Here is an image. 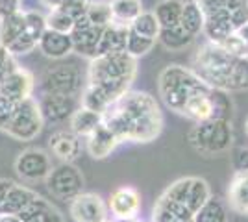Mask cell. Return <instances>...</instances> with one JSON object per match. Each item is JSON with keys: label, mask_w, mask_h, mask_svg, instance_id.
Returning <instances> with one entry per match:
<instances>
[{"label": "cell", "mask_w": 248, "mask_h": 222, "mask_svg": "<svg viewBox=\"0 0 248 222\" xmlns=\"http://www.w3.org/2000/svg\"><path fill=\"white\" fill-rule=\"evenodd\" d=\"M191 69L206 85L226 93L248 91V58H237L207 41L193 56Z\"/></svg>", "instance_id": "6da1fadb"}, {"label": "cell", "mask_w": 248, "mask_h": 222, "mask_svg": "<svg viewBox=\"0 0 248 222\" xmlns=\"http://www.w3.org/2000/svg\"><path fill=\"white\" fill-rule=\"evenodd\" d=\"M137 73V59L126 52H111L89 63V84L98 87L113 104L126 93Z\"/></svg>", "instance_id": "7a4b0ae2"}, {"label": "cell", "mask_w": 248, "mask_h": 222, "mask_svg": "<svg viewBox=\"0 0 248 222\" xmlns=\"http://www.w3.org/2000/svg\"><path fill=\"white\" fill-rule=\"evenodd\" d=\"M204 87L206 84L195 74V71L184 65H167L159 73L157 80V89L163 104L180 115L186 109L189 98Z\"/></svg>", "instance_id": "3957f363"}, {"label": "cell", "mask_w": 248, "mask_h": 222, "mask_svg": "<svg viewBox=\"0 0 248 222\" xmlns=\"http://www.w3.org/2000/svg\"><path fill=\"white\" fill-rule=\"evenodd\" d=\"M187 141L204 158H217L230 152L233 145V128L228 120H206L189 130Z\"/></svg>", "instance_id": "277c9868"}, {"label": "cell", "mask_w": 248, "mask_h": 222, "mask_svg": "<svg viewBox=\"0 0 248 222\" xmlns=\"http://www.w3.org/2000/svg\"><path fill=\"white\" fill-rule=\"evenodd\" d=\"M169 200L178 202L182 206H186L187 209L197 215L198 209L206 204L213 194L209 189V183L204 178H197V176H187V178H180L176 180L172 185H169L167 191L161 194Z\"/></svg>", "instance_id": "5b68a950"}, {"label": "cell", "mask_w": 248, "mask_h": 222, "mask_svg": "<svg viewBox=\"0 0 248 222\" xmlns=\"http://www.w3.org/2000/svg\"><path fill=\"white\" fill-rule=\"evenodd\" d=\"M45 95L76 96L82 91V73L74 63H62L48 69L41 80Z\"/></svg>", "instance_id": "8992f818"}, {"label": "cell", "mask_w": 248, "mask_h": 222, "mask_svg": "<svg viewBox=\"0 0 248 222\" xmlns=\"http://www.w3.org/2000/svg\"><path fill=\"white\" fill-rule=\"evenodd\" d=\"M43 122H45V118L41 115L39 104L33 98H28L17 106V111H15L13 120L6 133L17 141H31L39 135Z\"/></svg>", "instance_id": "52a82bcc"}, {"label": "cell", "mask_w": 248, "mask_h": 222, "mask_svg": "<svg viewBox=\"0 0 248 222\" xmlns=\"http://www.w3.org/2000/svg\"><path fill=\"white\" fill-rule=\"evenodd\" d=\"M46 187L54 196L73 202L83 191V176L73 163H62L54 167L46 178Z\"/></svg>", "instance_id": "ba28073f"}, {"label": "cell", "mask_w": 248, "mask_h": 222, "mask_svg": "<svg viewBox=\"0 0 248 222\" xmlns=\"http://www.w3.org/2000/svg\"><path fill=\"white\" fill-rule=\"evenodd\" d=\"M15 170L24 180L37 181L43 178L46 180L52 172L50 158L41 148H28L21 152L19 158L15 159Z\"/></svg>", "instance_id": "9c48e42d"}, {"label": "cell", "mask_w": 248, "mask_h": 222, "mask_svg": "<svg viewBox=\"0 0 248 222\" xmlns=\"http://www.w3.org/2000/svg\"><path fill=\"white\" fill-rule=\"evenodd\" d=\"M102 33H104L102 26H93L91 21L87 19V15L76 19L73 32H71L74 52L94 59L96 58V50H98V44H100V39H102Z\"/></svg>", "instance_id": "30bf717a"}, {"label": "cell", "mask_w": 248, "mask_h": 222, "mask_svg": "<svg viewBox=\"0 0 248 222\" xmlns=\"http://www.w3.org/2000/svg\"><path fill=\"white\" fill-rule=\"evenodd\" d=\"M71 217L76 222H108V207L94 192H82L71 202Z\"/></svg>", "instance_id": "8fae6325"}, {"label": "cell", "mask_w": 248, "mask_h": 222, "mask_svg": "<svg viewBox=\"0 0 248 222\" xmlns=\"http://www.w3.org/2000/svg\"><path fill=\"white\" fill-rule=\"evenodd\" d=\"M213 87L206 85L204 89L197 91L195 95L189 98L186 109L182 115L193 120L195 124L206 122V120H217V111H215V98H213Z\"/></svg>", "instance_id": "7c38bea8"}, {"label": "cell", "mask_w": 248, "mask_h": 222, "mask_svg": "<svg viewBox=\"0 0 248 222\" xmlns=\"http://www.w3.org/2000/svg\"><path fill=\"white\" fill-rule=\"evenodd\" d=\"M109 209L117 221H134L141 209V196L134 187H119L111 192Z\"/></svg>", "instance_id": "4fadbf2b"}, {"label": "cell", "mask_w": 248, "mask_h": 222, "mask_svg": "<svg viewBox=\"0 0 248 222\" xmlns=\"http://www.w3.org/2000/svg\"><path fill=\"white\" fill-rule=\"evenodd\" d=\"M31 91H33V76L24 69H17L0 84V96H6L15 104H21L31 98Z\"/></svg>", "instance_id": "5bb4252c"}, {"label": "cell", "mask_w": 248, "mask_h": 222, "mask_svg": "<svg viewBox=\"0 0 248 222\" xmlns=\"http://www.w3.org/2000/svg\"><path fill=\"white\" fill-rule=\"evenodd\" d=\"M41 107V115L45 122H63L67 118L74 115L76 107V100L73 96H60V95H45L43 100L39 102Z\"/></svg>", "instance_id": "9a60e30c"}, {"label": "cell", "mask_w": 248, "mask_h": 222, "mask_svg": "<svg viewBox=\"0 0 248 222\" xmlns=\"http://www.w3.org/2000/svg\"><path fill=\"white\" fill-rule=\"evenodd\" d=\"M235 26L232 22V15L228 10H218L211 15L206 17V26H204V35L207 37L209 43L220 44L222 41H226L232 33H235Z\"/></svg>", "instance_id": "2e32d148"}, {"label": "cell", "mask_w": 248, "mask_h": 222, "mask_svg": "<svg viewBox=\"0 0 248 222\" xmlns=\"http://www.w3.org/2000/svg\"><path fill=\"white\" fill-rule=\"evenodd\" d=\"M82 137H78L73 132H56L48 139L52 154L60 158L63 163H71L82 152Z\"/></svg>", "instance_id": "e0dca14e"}, {"label": "cell", "mask_w": 248, "mask_h": 222, "mask_svg": "<svg viewBox=\"0 0 248 222\" xmlns=\"http://www.w3.org/2000/svg\"><path fill=\"white\" fill-rule=\"evenodd\" d=\"M39 50H41L46 58L52 59H62L65 56H69L71 52H74V44L71 33H60L48 30L43 33L41 41H39Z\"/></svg>", "instance_id": "ac0fdd59"}, {"label": "cell", "mask_w": 248, "mask_h": 222, "mask_svg": "<svg viewBox=\"0 0 248 222\" xmlns=\"http://www.w3.org/2000/svg\"><path fill=\"white\" fill-rule=\"evenodd\" d=\"M128 33H130V26H126V24L111 22L109 26H106L98 50H96V58L111 52H124L126 43H128Z\"/></svg>", "instance_id": "d6986e66"}, {"label": "cell", "mask_w": 248, "mask_h": 222, "mask_svg": "<svg viewBox=\"0 0 248 222\" xmlns=\"http://www.w3.org/2000/svg\"><path fill=\"white\" fill-rule=\"evenodd\" d=\"M119 143H121V141L117 139V135L102 122V124L87 137V152L91 154L93 159H104L113 152Z\"/></svg>", "instance_id": "ffe728a7"}, {"label": "cell", "mask_w": 248, "mask_h": 222, "mask_svg": "<svg viewBox=\"0 0 248 222\" xmlns=\"http://www.w3.org/2000/svg\"><path fill=\"white\" fill-rule=\"evenodd\" d=\"M228 206L232 211L248 217V170L235 172L228 185Z\"/></svg>", "instance_id": "44dd1931"}, {"label": "cell", "mask_w": 248, "mask_h": 222, "mask_svg": "<svg viewBox=\"0 0 248 222\" xmlns=\"http://www.w3.org/2000/svg\"><path fill=\"white\" fill-rule=\"evenodd\" d=\"M37 196H39L37 192H33V191L28 189V187H22V185H17V183H15V185L11 187L6 202H4L2 209H0V215H19V213L24 211Z\"/></svg>", "instance_id": "7402d4cb"}, {"label": "cell", "mask_w": 248, "mask_h": 222, "mask_svg": "<svg viewBox=\"0 0 248 222\" xmlns=\"http://www.w3.org/2000/svg\"><path fill=\"white\" fill-rule=\"evenodd\" d=\"M100 124H102V115L83 106L78 107L71 117V132L78 137H89Z\"/></svg>", "instance_id": "603a6c76"}, {"label": "cell", "mask_w": 248, "mask_h": 222, "mask_svg": "<svg viewBox=\"0 0 248 222\" xmlns=\"http://www.w3.org/2000/svg\"><path fill=\"white\" fill-rule=\"evenodd\" d=\"M26 30V17L24 11H19L11 17L0 19V44L10 48V44L17 41Z\"/></svg>", "instance_id": "cb8c5ba5"}, {"label": "cell", "mask_w": 248, "mask_h": 222, "mask_svg": "<svg viewBox=\"0 0 248 222\" xmlns=\"http://www.w3.org/2000/svg\"><path fill=\"white\" fill-rule=\"evenodd\" d=\"M193 222H230V206L222 198L211 196L198 209Z\"/></svg>", "instance_id": "d4e9b609"}, {"label": "cell", "mask_w": 248, "mask_h": 222, "mask_svg": "<svg viewBox=\"0 0 248 222\" xmlns=\"http://www.w3.org/2000/svg\"><path fill=\"white\" fill-rule=\"evenodd\" d=\"M184 6H186V2H182V0H161L154 10V15L157 17L161 28L178 26L182 21Z\"/></svg>", "instance_id": "484cf974"}, {"label": "cell", "mask_w": 248, "mask_h": 222, "mask_svg": "<svg viewBox=\"0 0 248 222\" xmlns=\"http://www.w3.org/2000/svg\"><path fill=\"white\" fill-rule=\"evenodd\" d=\"M180 26L186 30L187 33H191L193 37H197L198 33H204V26H206V15L204 11L197 6V2H186L184 6V13H182V21Z\"/></svg>", "instance_id": "4316f807"}, {"label": "cell", "mask_w": 248, "mask_h": 222, "mask_svg": "<svg viewBox=\"0 0 248 222\" xmlns=\"http://www.w3.org/2000/svg\"><path fill=\"white\" fill-rule=\"evenodd\" d=\"M193 39L195 37L191 33H187L180 24L172 26V28H161V33H159V43L170 52L186 50L187 46L193 43Z\"/></svg>", "instance_id": "83f0119b"}, {"label": "cell", "mask_w": 248, "mask_h": 222, "mask_svg": "<svg viewBox=\"0 0 248 222\" xmlns=\"http://www.w3.org/2000/svg\"><path fill=\"white\" fill-rule=\"evenodd\" d=\"M111 13H113V22L130 26L143 13V6L141 0H117L111 2Z\"/></svg>", "instance_id": "f1b7e54d"}, {"label": "cell", "mask_w": 248, "mask_h": 222, "mask_svg": "<svg viewBox=\"0 0 248 222\" xmlns=\"http://www.w3.org/2000/svg\"><path fill=\"white\" fill-rule=\"evenodd\" d=\"M130 28H132L135 33L143 35L146 39H154V41L159 39V33H161V24H159L157 17L154 15V11H143V13L130 24Z\"/></svg>", "instance_id": "f546056e"}, {"label": "cell", "mask_w": 248, "mask_h": 222, "mask_svg": "<svg viewBox=\"0 0 248 222\" xmlns=\"http://www.w3.org/2000/svg\"><path fill=\"white\" fill-rule=\"evenodd\" d=\"M82 106L104 115L106 109L111 106V102L108 100V96L104 95L98 87L87 84V87H85V91H83V95H82Z\"/></svg>", "instance_id": "4dcf8cb0"}, {"label": "cell", "mask_w": 248, "mask_h": 222, "mask_svg": "<svg viewBox=\"0 0 248 222\" xmlns=\"http://www.w3.org/2000/svg\"><path fill=\"white\" fill-rule=\"evenodd\" d=\"M87 19L93 26H109L113 22V13H111V2H89L87 8Z\"/></svg>", "instance_id": "1f68e13d"}, {"label": "cell", "mask_w": 248, "mask_h": 222, "mask_svg": "<svg viewBox=\"0 0 248 222\" xmlns=\"http://www.w3.org/2000/svg\"><path fill=\"white\" fill-rule=\"evenodd\" d=\"M155 41L154 39H146L143 35H139V33H135L132 28H130V33H128V43H126V52L130 54L132 58H141V56H145L148 54L152 48H154Z\"/></svg>", "instance_id": "d6a6232c"}, {"label": "cell", "mask_w": 248, "mask_h": 222, "mask_svg": "<svg viewBox=\"0 0 248 222\" xmlns=\"http://www.w3.org/2000/svg\"><path fill=\"white\" fill-rule=\"evenodd\" d=\"M74 19L65 13L63 10H52L48 15H46V28L48 30H54V32L60 33H71L74 28Z\"/></svg>", "instance_id": "836d02e7"}, {"label": "cell", "mask_w": 248, "mask_h": 222, "mask_svg": "<svg viewBox=\"0 0 248 222\" xmlns=\"http://www.w3.org/2000/svg\"><path fill=\"white\" fill-rule=\"evenodd\" d=\"M24 17H26V30L24 32L30 35L33 41H41L43 33L46 32V17H43L39 11L30 10L24 11Z\"/></svg>", "instance_id": "e575fe53"}, {"label": "cell", "mask_w": 248, "mask_h": 222, "mask_svg": "<svg viewBox=\"0 0 248 222\" xmlns=\"http://www.w3.org/2000/svg\"><path fill=\"white\" fill-rule=\"evenodd\" d=\"M52 204L48 200H45L43 196H37L35 200L31 202L30 206L24 209L22 213H19L17 217L21 219L22 222H39V219L43 217V213L50 207Z\"/></svg>", "instance_id": "d590c367"}, {"label": "cell", "mask_w": 248, "mask_h": 222, "mask_svg": "<svg viewBox=\"0 0 248 222\" xmlns=\"http://www.w3.org/2000/svg\"><path fill=\"white\" fill-rule=\"evenodd\" d=\"M220 46L230 52L232 56H237V58H248V48H247V43L243 41V37L239 35L237 32L232 33L230 37H228L226 41L220 43Z\"/></svg>", "instance_id": "8d00e7d4"}, {"label": "cell", "mask_w": 248, "mask_h": 222, "mask_svg": "<svg viewBox=\"0 0 248 222\" xmlns=\"http://www.w3.org/2000/svg\"><path fill=\"white\" fill-rule=\"evenodd\" d=\"M17 106L19 104L8 100L6 96H0V130L2 132H8L11 120H13V115L17 111Z\"/></svg>", "instance_id": "74e56055"}, {"label": "cell", "mask_w": 248, "mask_h": 222, "mask_svg": "<svg viewBox=\"0 0 248 222\" xmlns=\"http://www.w3.org/2000/svg\"><path fill=\"white\" fill-rule=\"evenodd\" d=\"M17 69H19V67L15 63L13 54H11L6 46L0 44V84H2L11 73H15Z\"/></svg>", "instance_id": "f35d334b"}, {"label": "cell", "mask_w": 248, "mask_h": 222, "mask_svg": "<svg viewBox=\"0 0 248 222\" xmlns=\"http://www.w3.org/2000/svg\"><path fill=\"white\" fill-rule=\"evenodd\" d=\"M37 44H39V43L33 41L30 35L24 32L21 35V37L17 39V41L13 43V44H10V48H8V50H10V52L13 54V56H21V54L31 52V50H33V48H35Z\"/></svg>", "instance_id": "ab89813d"}, {"label": "cell", "mask_w": 248, "mask_h": 222, "mask_svg": "<svg viewBox=\"0 0 248 222\" xmlns=\"http://www.w3.org/2000/svg\"><path fill=\"white\" fill-rule=\"evenodd\" d=\"M152 222H178V219L163 202L157 200L154 206V211H152Z\"/></svg>", "instance_id": "60d3db41"}, {"label": "cell", "mask_w": 248, "mask_h": 222, "mask_svg": "<svg viewBox=\"0 0 248 222\" xmlns=\"http://www.w3.org/2000/svg\"><path fill=\"white\" fill-rule=\"evenodd\" d=\"M22 0H0V19L11 17L21 11Z\"/></svg>", "instance_id": "b9f144b4"}, {"label": "cell", "mask_w": 248, "mask_h": 222, "mask_svg": "<svg viewBox=\"0 0 248 222\" xmlns=\"http://www.w3.org/2000/svg\"><path fill=\"white\" fill-rule=\"evenodd\" d=\"M195 2H197L198 8L204 11L206 17L224 8V0H195Z\"/></svg>", "instance_id": "7bdbcfd3"}, {"label": "cell", "mask_w": 248, "mask_h": 222, "mask_svg": "<svg viewBox=\"0 0 248 222\" xmlns=\"http://www.w3.org/2000/svg\"><path fill=\"white\" fill-rule=\"evenodd\" d=\"M233 167H235V172L248 170V148H239L237 154L233 156Z\"/></svg>", "instance_id": "ee69618b"}, {"label": "cell", "mask_w": 248, "mask_h": 222, "mask_svg": "<svg viewBox=\"0 0 248 222\" xmlns=\"http://www.w3.org/2000/svg\"><path fill=\"white\" fill-rule=\"evenodd\" d=\"M245 8H248V0H224V10H228L230 13H235Z\"/></svg>", "instance_id": "f6af8a7d"}, {"label": "cell", "mask_w": 248, "mask_h": 222, "mask_svg": "<svg viewBox=\"0 0 248 222\" xmlns=\"http://www.w3.org/2000/svg\"><path fill=\"white\" fill-rule=\"evenodd\" d=\"M13 185H15V183L11 180H0V209H2V206H4V202L8 198V194H10V191Z\"/></svg>", "instance_id": "bcb514c9"}, {"label": "cell", "mask_w": 248, "mask_h": 222, "mask_svg": "<svg viewBox=\"0 0 248 222\" xmlns=\"http://www.w3.org/2000/svg\"><path fill=\"white\" fill-rule=\"evenodd\" d=\"M45 6H48L50 8V11L52 10H60L62 8V4H63V0H41Z\"/></svg>", "instance_id": "7dc6e473"}, {"label": "cell", "mask_w": 248, "mask_h": 222, "mask_svg": "<svg viewBox=\"0 0 248 222\" xmlns=\"http://www.w3.org/2000/svg\"><path fill=\"white\" fill-rule=\"evenodd\" d=\"M0 222H22L17 215H0Z\"/></svg>", "instance_id": "c3c4849f"}, {"label": "cell", "mask_w": 248, "mask_h": 222, "mask_svg": "<svg viewBox=\"0 0 248 222\" xmlns=\"http://www.w3.org/2000/svg\"><path fill=\"white\" fill-rule=\"evenodd\" d=\"M237 33L243 37V41L247 43V48H248V24H247V26H243V28H239Z\"/></svg>", "instance_id": "681fc988"}, {"label": "cell", "mask_w": 248, "mask_h": 222, "mask_svg": "<svg viewBox=\"0 0 248 222\" xmlns=\"http://www.w3.org/2000/svg\"><path fill=\"white\" fill-rule=\"evenodd\" d=\"M245 130H247V133H248V120H247V124H245Z\"/></svg>", "instance_id": "f907efd6"}, {"label": "cell", "mask_w": 248, "mask_h": 222, "mask_svg": "<svg viewBox=\"0 0 248 222\" xmlns=\"http://www.w3.org/2000/svg\"><path fill=\"white\" fill-rule=\"evenodd\" d=\"M111 2H117V0H111Z\"/></svg>", "instance_id": "816d5d0a"}, {"label": "cell", "mask_w": 248, "mask_h": 222, "mask_svg": "<svg viewBox=\"0 0 248 222\" xmlns=\"http://www.w3.org/2000/svg\"><path fill=\"white\" fill-rule=\"evenodd\" d=\"M108 222H111V221H108Z\"/></svg>", "instance_id": "f5cc1de1"}]
</instances>
